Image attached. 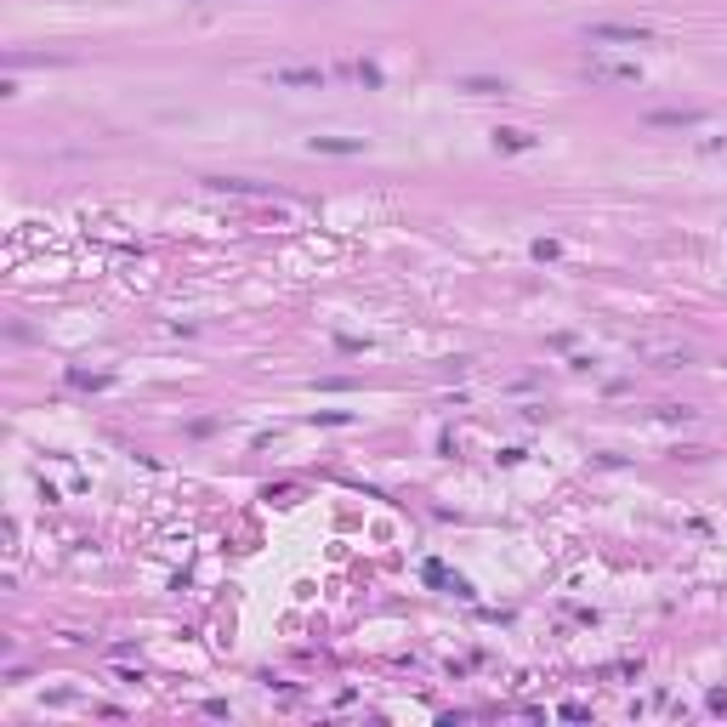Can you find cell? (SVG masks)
Listing matches in <instances>:
<instances>
[{
  "label": "cell",
  "instance_id": "obj_1",
  "mask_svg": "<svg viewBox=\"0 0 727 727\" xmlns=\"http://www.w3.org/2000/svg\"><path fill=\"white\" fill-rule=\"evenodd\" d=\"M654 35L648 23H591L586 40H620V46H642V40Z\"/></svg>",
  "mask_w": 727,
  "mask_h": 727
},
{
  "label": "cell",
  "instance_id": "obj_2",
  "mask_svg": "<svg viewBox=\"0 0 727 727\" xmlns=\"http://www.w3.org/2000/svg\"><path fill=\"white\" fill-rule=\"evenodd\" d=\"M586 74H597V80H637V63H603V57H591Z\"/></svg>",
  "mask_w": 727,
  "mask_h": 727
},
{
  "label": "cell",
  "instance_id": "obj_3",
  "mask_svg": "<svg viewBox=\"0 0 727 727\" xmlns=\"http://www.w3.org/2000/svg\"><path fill=\"white\" fill-rule=\"evenodd\" d=\"M273 86H324V69H273Z\"/></svg>",
  "mask_w": 727,
  "mask_h": 727
},
{
  "label": "cell",
  "instance_id": "obj_4",
  "mask_svg": "<svg viewBox=\"0 0 727 727\" xmlns=\"http://www.w3.org/2000/svg\"><path fill=\"white\" fill-rule=\"evenodd\" d=\"M313 148H324V154H358L364 142H353V137H313Z\"/></svg>",
  "mask_w": 727,
  "mask_h": 727
},
{
  "label": "cell",
  "instance_id": "obj_5",
  "mask_svg": "<svg viewBox=\"0 0 727 727\" xmlns=\"http://www.w3.org/2000/svg\"><path fill=\"white\" fill-rule=\"evenodd\" d=\"M500 142H506V148H529L534 137H529V131H500Z\"/></svg>",
  "mask_w": 727,
  "mask_h": 727
}]
</instances>
